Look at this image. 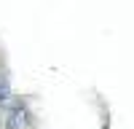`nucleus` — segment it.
Masks as SVG:
<instances>
[{"label": "nucleus", "instance_id": "1", "mask_svg": "<svg viewBox=\"0 0 134 129\" xmlns=\"http://www.w3.org/2000/svg\"><path fill=\"white\" fill-rule=\"evenodd\" d=\"M27 124V108L14 105V108H0V129H21Z\"/></svg>", "mask_w": 134, "mask_h": 129}, {"label": "nucleus", "instance_id": "2", "mask_svg": "<svg viewBox=\"0 0 134 129\" xmlns=\"http://www.w3.org/2000/svg\"><path fill=\"white\" fill-rule=\"evenodd\" d=\"M5 100H8V81L0 78V105H3Z\"/></svg>", "mask_w": 134, "mask_h": 129}]
</instances>
